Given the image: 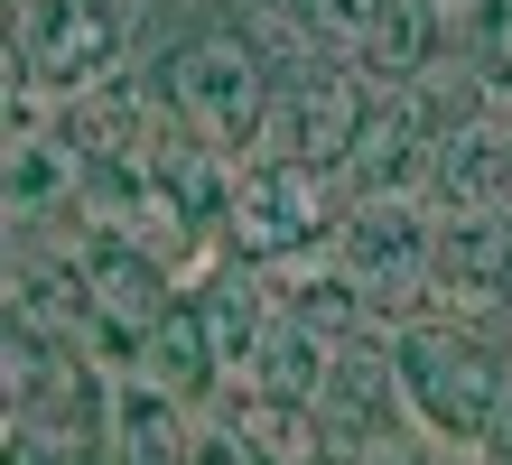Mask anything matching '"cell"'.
Segmentation results:
<instances>
[{
    "label": "cell",
    "mask_w": 512,
    "mask_h": 465,
    "mask_svg": "<svg viewBox=\"0 0 512 465\" xmlns=\"http://www.w3.org/2000/svg\"><path fill=\"white\" fill-rule=\"evenodd\" d=\"M391 372H401V400L438 428V438L475 447V438L503 428V354L475 345V335H429L419 326V335L391 345Z\"/></svg>",
    "instance_id": "1"
},
{
    "label": "cell",
    "mask_w": 512,
    "mask_h": 465,
    "mask_svg": "<svg viewBox=\"0 0 512 465\" xmlns=\"http://www.w3.org/2000/svg\"><path fill=\"white\" fill-rule=\"evenodd\" d=\"M168 112L187 121L196 140L243 149L252 131H270L261 56H252L243 38H196V47H177V66H168Z\"/></svg>",
    "instance_id": "2"
},
{
    "label": "cell",
    "mask_w": 512,
    "mask_h": 465,
    "mask_svg": "<svg viewBox=\"0 0 512 465\" xmlns=\"http://www.w3.org/2000/svg\"><path fill=\"white\" fill-rule=\"evenodd\" d=\"M364 131H373L364 93H354L345 75H308V84H289L280 103H270V149H280L289 168H336Z\"/></svg>",
    "instance_id": "3"
},
{
    "label": "cell",
    "mask_w": 512,
    "mask_h": 465,
    "mask_svg": "<svg viewBox=\"0 0 512 465\" xmlns=\"http://www.w3.org/2000/svg\"><path fill=\"white\" fill-rule=\"evenodd\" d=\"M112 0H28V38H19V56H28V84L38 93H66V84H84L112 56Z\"/></svg>",
    "instance_id": "4"
},
{
    "label": "cell",
    "mask_w": 512,
    "mask_h": 465,
    "mask_svg": "<svg viewBox=\"0 0 512 465\" xmlns=\"http://www.w3.org/2000/svg\"><path fill=\"white\" fill-rule=\"evenodd\" d=\"M429 186H438L447 214H512V131H503V121H466V131H447Z\"/></svg>",
    "instance_id": "5"
},
{
    "label": "cell",
    "mask_w": 512,
    "mask_h": 465,
    "mask_svg": "<svg viewBox=\"0 0 512 465\" xmlns=\"http://www.w3.org/2000/svg\"><path fill=\"white\" fill-rule=\"evenodd\" d=\"M317 168H270V177H252L243 196H233V233H243V252H289V242H308L317 233Z\"/></svg>",
    "instance_id": "6"
},
{
    "label": "cell",
    "mask_w": 512,
    "mask_h": 465,
    "mask_svg": "<svg viewBox=\"0 0 512 465\" xmlns=\"http://www.w3.org/2000/svg\"><path fill=\"white\" fill-rule=\"evenodd\" d=\"M438 289H512V214H447L429 233Z\"/></svg>",
    "instance_id": "7"
},
{
    "label": "cell",
    "mask_w": 512,
    "mask_h": 465,
    "mask_svg": "<svg viewBox=\"0 0 512 465\" xmlns=\"http://www.w3.org/2000/svg\"><path fill=\"white\" fill-rule=\"evenodd\" d=\"M382 270H429V233L401 205H364L354 242H345V279H382Z\"/></svg>",
    "instance_id": "8"
},
{
    "label": "cell",
    "mask_w": 512,
    "mask_h": 465,
    "mask_svg": "<svg viewBox=\"0 0 512 465\" xmlns=\"http://www.w3.org/2000/svg\"><path fill=\"white\" fill-rule=\"evenodd\" d=\"M112 456H122V465H187L177 400H168V391H131V400H122V428H112Z\"/></svg>",
    "instance_id": "9"
},
{
    "label": "cell",
    "mask_w": 512,
    "mask_h": 465,
    "mask_svg": "<svg viewBox=\"0 0 512 465\" xmlns=\"http://www.w3.org/2000/svg\"><path fill=\"white\" fill-rule=\"evenodd\" d=\"M429 38H438L429 0H382V38H373L382 66H419V56H429Z\"/></svg>",
    "instance_id": "10"
},
{
    "label": "cell",
    "mask_w": 512,
    "mask_h": 465,
    "mask_svg": "<svg viewBox=\"0 0 512 465\" xmlns=\"http://www.w3.org/2000/svg\"><path fill=\"white\" fill-rule=\"evenodd\" d=\"M485 47L512 66V0H485Z\"/></svg>",
    "instance_id": "11"
}]
</instances>
